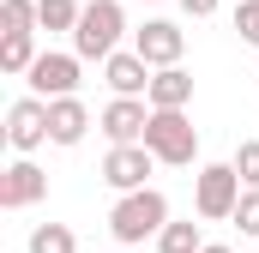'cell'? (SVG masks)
Listing matches in <instances>:
<instances>
[{
  "label": "cell",
  "mask_w": 259,
  "mask_h": 253,
  "mask_svg": "<svg viewBox=\"0 0 259 253\" xmlns=\"http://www.w3.org/2000/svg\"><path fill=\"white\" fill-rule=\"evenodd\" d=\"M235 229H241V235H259V193H241V205H235Z\"/></svg>",
  "instance_id": "obj_21"
},
{
  "label": "cell",
  "mask_w": 259,
  "mask_h": 253,
  "mask_svg": "<svg viewBox=\"0 0 259 253\" xmlns=\"http://www.w3.org/2000/svg\"><path fill=\"white\" fill-rule=\"evenodd\" d=\"M229 163H235V175H241V187H247V193H259V139H241Z\"/></svg>",
  "instance_id": "obj_19"
},
{
  "label": "cell",
  "mask_w": 259,
  "mask_h": 253,
  "mask_svg": "<svg viewBox=\"0 0 259 253\" xmlns=\"http://www.w3.org/2000/svg\"><path fill=\"white\" fill-rule=\"evenodd\" d=\"M151 109H187L193 103V72L187 66H163L157 78H151V97H145Z\"/></svg>",
  "instance_id": "obj_13"
},
{
  "label": "cell",
  "mask_w": 259,
  "mask_h": 253,
  "mask_svg": "<svg viewBox=\"0 0 259 253\" xmlns=\"http://www.w3.org/2000/svg\"><path fill=\"white\" fill-rule=\"evenodd\" d=\"M157 253H205V241H199V223H169V229L157 235Z\"/></svg>",
  "instance_id": "obj_18"
},
{
  "label": "cell",
  "mask_w": 259,
  "mask_h": 253,
  "mask_svg": "<svg viewBox=\"0 0 259 253\" xmlns=\"http://www.w3.org/2000/svg\"><path fill=\"white\" fill-rule=\"evenodd\" d=\"M36 0H0V36H30Z\"/></svg>",
  "instance_id": "obj_17"
},
{
  "label": "cell",
  "mask_w": 259,
  "mask_h": 253,
  "mask_svg": "<svg viewBox=\"0 0 259 253\" xmlns=\"http://www.w3.org/2000/svg\"><path fill=\"white\" fill-rule=\"evenodd\" d=\"M121 30H127L121 0H91L84 18H78V30H72V55H78V61H109V55H121V49H115Z\"/></svg>",
  "instance_id": "obj_3"
},
{
  "label": "cell",
  "mask_w": 259,
  "mask_h": 253,
  "mask_svg": "<svg viewBox=\"0 0 259 253\" xmlns=\"http://www.w3.org/2000/svg\"><path fill=\"white\" fill-rule=\"evenodd\" d=\"M241 175H235V163H205L193 175V211L205 223H223V217H235V205H241Z\"/></svg>",
  "instance_id": "obj_4"
},
{
  "label": "cell",
  "mask_w": 259,
  "mask_h": 253,
  "mask_svg": "<svg viewBox=\"0 0 259 253\" xmlns=\"http://www.w3.org/2000/svg\"><path fill=\"white\" fill-rule=\"evenodd\" d=\"M6 139H12V151H36V145H49V103L42 97H18L12 109H6Z\"/></svg>",
  "instance_id": "obj_8"
},
{
  "label": "cell",
  "mask_w": 259,
  "mask_h": 253,
  "mask_svg": "<svg viewBox=\"0 0 259 253\" xmlns=\"http://www.w3.org/2000/svg\"><path fill=\"white\" fill-rule=\"evenodd\" d=\"M151 169H157V157H151L145 145H115V151L103 157V181L121 193V199H127V193H145V175H151Z\"/></svg>",
  "instance_id": "obj_7"
},
{
  "label": "cell",
  "mask_w": 259,
  "mask_h": 253,
  "mask_svg": "<svg viewBox=\"0 0 259 253\" xmlns=\"http://www.w3.org/2000/svg\"><path fill=\"white\" fill-rule=\"evenodd\" d=\"M84 133H91V109H84L78 97L49 103V139H55V145H78Z\"/></svg>",
  "instance_id": "obj_12"
},
{
  "label": "cell",
  "mask_w": 259,
  "mask_h": 253,
  "mask_svg": "<svg viewBox=\"0 0 259 253\" xmlns=\"http://www.w3.org/2000/svg\"><path fill=\"white\" fill-rule=\"evenodd\" d=\"M30 253H78V235L66 223H36L30 229Z\"/></svg>",
  "instance_id": "obj_15"
},
{
  "label": "cell",
  "mask_w": 259,
  "mask_h": 253,
  "mask_svg": "<svg viewBox=\"0 0 259 253\" xmlns=\"http://www.w3.org/2000/svg\"><path fill=\"white\" fill-rule=\"evenodd\" d=\"M169 229V199L157 187L145 193H127V199H115V211H109V235L121 241V247H139V241H157Z\"/></svg>",
  "instance_id": "obj_1"
},
{
  "label": "cell",
  "mask_w": 259,
  "mask_h": 253,
  "mask_svg": "<svg viewBox=\"0 0 259 253\" xmlns=\"http://www.w3.org/2000/svg\"><path fill=\"white\" fill-rule=\"evenodd\" d=\"M181 12H187V18H211V12H217V0H181Z\"/></svg>",
  "instance_id": "obj_22"
},
{
  "label": "cell",
  "mask_w": 259,
  "mask_h": 253,
  "mask_svg": "<svg viewBox=\"0 0 259 253\" xmlns=\"http://www.w3.org/2000/svg\"><path fill=\"white\" fill-rule=\"evenodd\" d=\"M78 18H84L78 0H36V24L42 30H78Z\"/></svg>",
  "instance_id": "obj_14"
},
{
  "label": "cell",
  "mask_w": 259,
  "mask_h": 253,
  "mask_svg": "<svg viewBox=\"0 0 259 253\" xmlns=\"http://www.w3.org/2000/svg\"><path fill=\"white\" fill-rule=\"evenodd\" d=\"M145 126H151V103H145V97H115V103L103 109L109 151H115V145H145Z\"/></svg>",
  "instance_id": "obj_9"
},
{
  "label": "cell",
  "mask_w": 259,
  "mask_h": 253,
  "mask_svg": "<svg viewBox=\"0 0 259 253\" xmlns=\"http://www.w3.org/2000/svg\"><path fill=\"white\" fill-rule=\"evenodd\" d=\"M145 151L169 169H187L199 157V126L187 121V109H151V126H145Z\"/></svg>",
  "instance_id": "obj_2"
},
{
  "label": "cell",
  "mask_w": 259,
  "mask_h": 253,
  "mask_svg": "<svg viewBox=\"0 0 259 253\" xmlns=\"http://www.w3.org/2000/svg\"><path fill=\"white\" fill-rule=\"evenodd\" d=\"M42 193H49V175H42L30 157H18V163L0 175V205H6V211H24V205H36Z\"/></svg>",
  "instance_id": "obj_10"
},
{
  "label": "cell",
  "mask_w": 259,
  "mask_h": 253,
  "mask_svg": "<svg viewBox=\"0 0 259 253\" xmlns=\"http://www.w3.org/2000/svg\"><path fill=\"white\" fill-rule=\"evenodd\" d=\"M235 30H241V43L259 49V0H241V6H235Z\"/></svg>",
  "instance_id": "obj_20"
},
{
  "label": "cell",
  "mask_w": 259,
  "mask_h": 253,
  "mask_svg": "<svg viewBox=\"0 0 259 253\" xmlns=\"http://www.w3.org/2000/svg\"><path fill=\"white\" fill-rule=\"evenodd\" d=\"M24 85H30V97H42V103H61L78 91V55H36V66L24 72Z\"/></svg>",
  "instance_id": "obj_6"
},
{
  "label": "cell",
  "mask_w": 259,
  "mask_h": 253,
  "mask_svg": "<svg viewBox=\"0 0 259 253\" xmlns=\"http://www.w3.org/2000/svg\"><path fill=\"white\" fill-rule=\"evenodd\" d=\"M181 49H187V36H181V24H169V18H151L145 30H133V55L151 66V72L181 66Z\"/></svg>",
  "instance_id": "obj_5"
},
{
  "label": "cell",
  "mask_w": 259,
  "mask_h": 253,
  "mask_svg": "<svg viewBox=\"0 0 259 253\" xmlns=\"http://www.w3.org/2000/svg\"><path fill=\"white\" fill-rule=\"evenodd\" d=\"M103 78H109L115 97H151V78H157V72L127 49V55H109V61H103Z\"/></svg>",
  "instance_id": "obj_11"
},
{
  "label": "cell",
  "mask_w": 259,
  "mask_h": 253,
  "mask_svg": "<svg viewBox=\"0 0 259 253\" xmlns=\"http://www.w3.org/2000/svg\"><path fill=\"white\" fill-rule=\"evenodd\" d=\"M30 66H36V49H30V36H0V72L24 78Z\"/></svg>",
  "instance_id": "obj_16"
},
{
  "label": "cell",
  "mask_w": 259,
  "mask_h": 253,
  "mask_svg": "<svg viewBox=\"0 0 259 253\" xmlns=\"http://www.w3.org/2000/svg\"><path fill=\"white\" fill-rule=\"evenodd\" d=\"M205 253H235V247H205Z\"/></svg>",
  "instance_id": "obj_23"
}]
</instances>
